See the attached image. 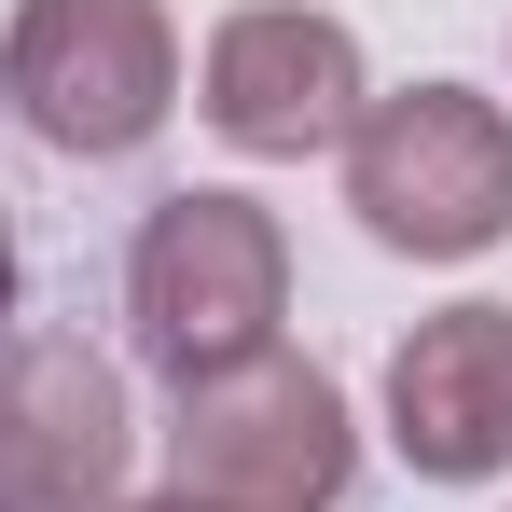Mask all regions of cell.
I'll use <instances>...</instances> for the list:
<instances>
[{
    "label": "cell",
    "instance_id": "cell-4",
    "mask_svg": "<svg viewBox=\"0 0 512 512\" xmlns=\"http://www.w3.org/2000/svg\"><path fill=\"white\" fill-rule=\"evenodd\" d=\"M0 97L42 153L111 167L139 153L180 111V28L167 0H14V42H0Z\"/></svg>",
    "mask_w": 512,
    "mask_h": 512
},
{
    "label": "cell",
    "instance_id": "cell-3",
    "mask_svg": "<svg viewBox=\"0 0 512 512\" xmlns=\"http://www.w3.org/2000/svg\"><path fill=\"white\" fill-rule=\"evenodd\" d=\"M346 471H360V429H346V388L319 360L263 346L236 374L180 388V429H167V499L194 512H333Z\"/></svg>",
    "mask_w": 512,
    "mask_h": 512
},
{
    "label": "cell",
    "instance_id": "cell-9",
    "mask_svg": "<svg viewBox=\"0 0 512 512\" xmlns=\"http://www.w3.org/2000/svg\"><path fill=\"white\" fill-rule=\"evenodd\" d=\"M139 512H194V499H139Z\"/></svg>",
    "mask_w": 512,
    "mask_h": 512
},
{
    "label": "cell",
    "instance_id": "cell-2",
    "mask_svg": "<svg viewBox=\"0 0 512 512\" xmlns=\"http://www.w3.org/2000/svg\"><path fill=\"white\" fill-rule=\"evenodd\" d=\"M346 208L402 263H471L512 236V111L471 84H402L346 125Z\"/></svg>",
    "mask_w": 512,
    "mask_h": 512
},
{
    "label": "cell",
    "instance_id": "cell-1",
    "mask_svg": "<svg viewBox=\"0 0 512 512\" xmlns=\"http://www.w3.org/2000/svg\"><path fill=\"white\" fill-rule=\"evenodd\" d=\"M125 319H139V360L167 388H208V374L263 360L277 319H291V236H277V208H250V194H167L139 222V250H125Z\"/></svg>",
    "mask_w": 512,
    "mask_h": 512
},
{
    "label": "cell",
    "instance_id": "cell-8",
    "mask_svg": "<svg viewBox=\"0 0 512 512\" xmlns=\"http://www.w3.org/2000/svg\"><path fill=\"white\" fill-rule=\"evenodd\" d=\"M0 333H14V222H0Z\"/></svg>",
    "mask_w": 512,
    "mask_h": 512
},
{
    "label": "cell",
    "instance_id": "cell-5",
    "mask_svg": "<svg viewBox=\"0 0 512 512\" xmlns=\"http://www.w3.org/2000/svg\"><path fill=\"white\" fill-rule=\"evenodd\" d=\"M194 111L263 153V167H305V153H346V125L374 111V70H360V28L319 14V0H250L208 28L194 56Z\"/></svg>",
    "mask_w": 512,
    "mask_h": 512
},
{
    "label": "cell",
    "instance_id": "cell-6",
    "mask_svg": "<svg viewBox=\"0 0 512 512\" xmlns=\"http://www.w3.org/2000/svg\"><path fill=\"white\" fill-rule=\"evenodd\" d=\"M139 416L84 333H0V512H125Z\"/></svg>",
    "mask_w": 512,
    "mask_h": 512
},
{
    "label": "cell",
    "instance_id": "cell-7",
    "mask_svg": "<svg viewBox=\"0 0 512 512\" xmlns=\"http://www.w3.org/2000/svg\"><path fill=\"white\" fill-rule=\"evenodd\" d=\"M388 443L429 485L512 471V305H443L388 346Z\"/></svg>",
    "mask_w": 512,
    "mask_h": 512
}]
</instances>
